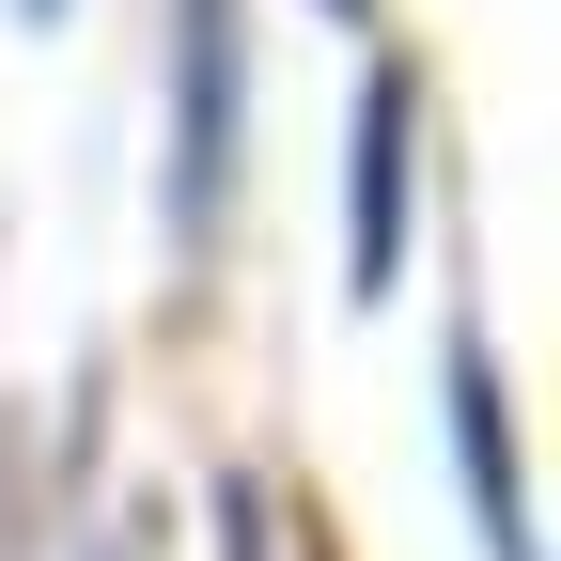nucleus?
Segmentation results:
<instances>
[{"mask_svg":"<svg viewBox=\"0 0 561 561\" xmlns=\"http://www.w3.org/2000/svg\"><path fill=\"white\" fill-rule=\"evenodd\" d=\"M32 16H47V0H32Z\"/></svg>","mask_w":561,"mask_h":561,"instance_id":"39448f33","label":"nucleus"},{"mask_svg":"<svg viewBox=\"0 0 561 561\" xmlns=\"http://www.w3.org/2000/svg\"><path fill=\"white\" fill-rule=\"evenodd\" d=\"M234 157H250V16L234 0H172V157H157L172 250H203L234 219Z\"/></svg>","mask_w":561,"mask_h":561,"instance_id":"f257e3e1","label":"nucleus"},{"mask_svg":"<svg viewBox=\"0 0 561 561\" xmlns=\"http://www.w3.org/2000/svg\"><path fill=\"white\" fill-rule=\"evenodd\" d=\"M79 561H140V546H125V530H94V546H79Z\"/></svg>","mask_w":561,"mask_h":561,"instance_id":"20e7f679","label":"nucleus"},{"mask_svg":"<svg viewBox=\"0 0 561 561\" xmlns=\"http://www.w3.org/2000/svg\"><path fill=\"white\" fill-rule=\"evenodd\" d=\"M390 265H405V79L359 94V234H343V280L390 297Z\"/></svg>","mask_w":561,"mask_h":561,"instance_id":"7ed1b4c3","label":"nucleus"},{"mask_svg":"<svg viewBox=\"0 0 561 561\" xmlns=\"http://www.w3.org/2000/svg\"><path fill=\"white\" fill-rule=\"evenodd\" d=\"M453 483H468V515H483V561H546L530 483H515V437H500V375H483V343H453Z\"/></svg>","mask_w":561,"mask_h":561,"instance_id":"f03ea898","label":"nucleus"}]
</instances>
